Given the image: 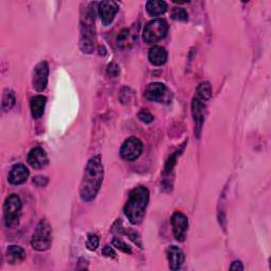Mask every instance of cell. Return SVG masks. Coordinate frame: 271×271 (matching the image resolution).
Wrapping results in <instances>:
<instances>
[{
    "instance_id": "6da1fadb",
    "label": "cell",
    "mask_w": 271,
    "mask_h": 271,
    "mask_svg": "<svg viewBox=\"0 0 271 271\" xmlns=\"http://www.w3.org/2000/svg\"><path fill=\"white\" fill-rule=\"evenodd\" d=\"M103 177L104 170L101 156L96 155L89 159L81 183L80 195L83 201L89 202L95 199L98 192L100 191Z\"/></svg>"
},
{
    "instance_id": "7a4b0ae2",
    "label": "cell",
    "mask_w": 271,
    "mask_h": 271,
    "mask_svg": "<svg viewBox=\"0 0 271 271\" xmlns=\"http://www.w3.org/2000/svg\"><path fill=\"white\" fill-rule=\"evenodd\" d=\"M149 200L150 192L148 187L137 186L130 192L128 200L124 207V212L132 225H138L143 221Z\"/></svg>"
},
{
    "instance_id": "3957f363",
    "label": "cell",
    "mask_w": 271,
    "mask_h": 271,
    "mask_svg": "<svg viewBox=\"0 0 271 271\" xmlns=\"http://www.w3.org/2000/svg\"><path fill=\"white\" fill-rule=\"evenodd\" d=\"M93 38H95V12H92L89 8L81 23V48L83 52L91 53L93 51L95 48Z\"/></svg>"
},
{
    "instance_id": "277c9868",
    "label": "cell",
    "mask_w": 271,
    "mask_h": 271,
    "mask_svg": "<svg viewBox=\"0 0 271 271\" xmlns=\"http://www.w3.org/2000/svg\"><path fill=\"white\" fill-rule=\"evenodd\" d=\"M169 31V25L164 19L158 18L150 22L143 30V40L145 44L153 45L162 40Z\"/></svg>"
},
{
    "instance_id": "5b68a950",
    "label": "cell",
    "mask_w": 271,
    "mask_h": 271,
    "mask_svg": "<svg viewBox=\"0 0 271 271\" xmlns=\"http://www.w3.org/2000/svg\"><path fill=\"white\" fill-rule=\"evenodd\" d=\"M4 215L8 228H14L19 224L22 215V200L18 195L11 194L7 197L4 205Z\"/></svg>"
},
{
    "instance_id": "8992f818",
    "label": "cell",
    "mask_w": 271,
    "mask_h": 271,
    "mask_svg": "<svg viewBox=\"0 0 271 271\" xmlns=\"http://www.w3.org/2000/svg\"><path fill=\"white\" fill-rule=\"evenodd\" d=\"M52 243V229L50 224L46 220H41L33 234L31 245L37 251H46Z\"/></svg>"
},
{
    "instance_id": "52a82bcc",
    "label": "cell",
    "mask_w": 271,
    "mask_h": 271,
    "mask_svg": "<svg viewBox=\"0 0 271 271\" xmlns=\"http://www.w3.org/2000/svg\"><path fill=\"white\" fill-rule=\"evenodd\" d=\"M143 151V143L140 139L131 137L125 140L122 144L120 155L121 157L126 161H134L137 160Z\"/></svg>"
},
{
    "instance_id": "ba28073f",
    "label": "cell",
    "mask_w": 271,
    "mask_h": 271,
    "mask_svg": "<svg viewBox=\"0 0 271 271\" xmlns=\"http://www.w3.org/2000/svg\"><path fill=\"white\" fill-rule=\"evenodd\" d=\"M49 66L47 61H40L34 68L33 72V87L36 91L43 92L48 85Z\"/></svg>"
},
{
    "instance_id": "9c48e42d",
    "label": "cell",
    "mask_w": 271,
    "mask_h": 271,
    "mask_svg": "<svg viewBox=\"0 0 271 271\" xmlns=\"http://www.w3.org/2000/svg\"><path fill=\"white\" fill-rule=\"evenodd\" d=\"M171 224L174 237L178 242H183L186 237L187 227H189L186 216L180 212H175L171 218Z\"/></svg>"
},
{
    "instance_id": "30bf717a",
    "label": "cell",
    "mask_w": 271,
    "mask_h": 271,
    "mask_svg": "<svg viewBox=\"0 0 271 271\" xmlns=\"http://www.w3.org/2000/svg\"><path fill=\"white\" fill-rule=\"evenodd\" d=\"M99 15L101 17L102 23L108 26L112 23V20L119 11V5L116 2H111V0H106V2L99 3L98 7Z\"/></svg>"
},
{
    "instance_id": "8fae6325",
    "label": "cell",
    "mask_w": 271,
    "mask_h": 271,
    "mask_svg": "<svg viewBox=\"0 0 271 271\" xmlns=\"http://www.w3.org/2000/svg\"><path fill=\"white\" fill-rule=\"evenodd\" d=\"M205 104L204 101L198 99L197 97L193 99L192 101V114L195 121V134L198 138L200 137V132L202 128V124L205 122Z\"/></svg>"
},
{
    "instance_id": "7c38bea8",
    "label": "cell",
    "mask_w": 271,
    "mask_h": 271,
    "mask_svg": "<svg viewBox=\"0 0 271 271\" xmlns=\"http://www.w3.org/2000/svg\"><path fill=\"white\" fill-rule=\"evenodd\" d=\"M49 159L46 152L41 148H34L28 155V163L35 170H40L48 164Z\"/></svg>"
},
{
    "instance_id": "4fadbf2b",
    "label": "cell",
    "mask_w": 271,
    "mask_h": 271,
    "mask_svg": "<svg viewBox=\"0 0 271 271\" xmlns=\"http://www.w3.org/2000/svg\"><path fill=\"white\" fill-rule=\"evenodd\" d=\"M30 172L24 164H15L10 171L9 182L13 185H19L25 183L29 178Z\"/></svg>"
},
{
    "instance_id": "5bb4252c",
    "label": "cell",
    "mask_w": 271,
    "mask_h": 271,
    "mask_svg": "<svg viewBox=\"0 0 271 271\" xmlns=\"http://www.w3.org/2000/svg\"><path fill=\"white\" fill-rule=\"evenodd\" d=\"M166 95V87L162 83H151L145 89V98L152 102L163 101Z\"/></svg>"
},
{
    "instance_id": "9a60e30c",
    "label": "cell",
    "mask_w": 271,
    "mask_h": 271,
    "mask_svg": "<svg viewBox=\"0 0 271 271\" xmlns=\"http://www.w3.org/2000/svg\"><path fill=\"white\" fill-rule=\"evenodd\" d=\"M166 256L169 259L170 268L172 270H179L184 262L183 251L177 246H171L166 250Z\"/></svg>"
},
{
    "instance_id": "2e32d148",
    "label": "cell",
    "mask_w": 271,
    "mask_h": 271,
    "mask_svg": "<svg viewBox=\"0 0 271 271\" xmlns=\"http://www.w3.org/2000/svg\"><path fill=\"white\" fill-rule=\"evenodd\" d=\"M137 40V31H133V29H124L122 30L118 39V47L121 49H128L130 48Z\"/></svg>"
},
{
    "instance_id": "e0dca14e",
    "label": "cell",
    "mask_w": 271,
    "mask_h": 271,
    "mask_svg": "<svg viewBox=\"0 0 271 271\" xmlns=\"http://www.w3.org/2000/svg\"><path fill=\"white\" fill-rule=\"evenodd\" d=\"M47 99L46 97L38 95L33 97L30 101V108H31V114L34 119H39L44 114L45 107H46Z\"/></svg>"
},
{
    "instance_id": "ac0fdd59",
    "label": "cell",
    "mask_w": 271,
    "mask_h": 271,
    "mask_svg": "<svg viewBox=\"0 0 271 271\" xmlns=\"http://www.w3.org/2000/svg\"><path fill=\"white\" fill-rule=\"evenodd\" d=\"M149 59L155 66H162L168 59V52L163 47L155 46L149 52Z\"/></svg>"
},
{
    "instance_id": "d6986e66",
    "label": "cell",
    "mask_w": 271,
    "mask_h": 271,
    "mask_svg": "<svg viewBox=\"0 0 271 271\" xmlns=\"http://www.w3.org/2000/svg\"><path fill=\"white\" fill-rule=\"evenodd\" d=\"M166 10H168V5L161 0H151V2L147 3V11L153 17L163 15Z\"/></svg>"
},
{
    "instance_id": "ffe728a7",
    "label": "cell",
    "mask_w": 271,
    "mask_h": 271,
    "mask_svg": "<svg viewBox=\"0 0 271 271\" xmlns=\"http://www.w3.org/2000/svg\"><path fill=\"white\" fill-rule=\"evenodd\" d=\"M7 255L9 262L11 264H17L19 262H23L26 258V251L19 246L11 245L7 250Z\"/></svg>"
},
{
    "instance_id": "44dd1931",
    "label": "cell",
    "mask_w": 271,
    "mask_h": 271,
    "mask_svg": "<svg viewBox=\"0 0 271 271\" xmlns=\"http://www.w3.org/2000/svg\"><path fill=\"white\" fill-rule=\"evenodd\" d=\"M212 96V87L209 82H204L197 87V98L201 101L210 100Z\"/></svg>"
},
{
    "instance_id": "7402d4cb",
    "label": "cell",
    "mask_w": 271,
    "mask_h": 271,
    "mask_svg": "<svg viewBox=\"0 0 271 271\" xmlns=\"http://www.w3.org/2000/svg\"><path fill=\"white\" fill-rule=\"evenodd\" d=\"M16 102L15 95L12 90H6L3 97V109L5 111H8L11 109Z\"/></svg>"
},
{
    "instance_id": "603a6c76",
    "label": "cell",
    "mask_w": 271,
    "mask_h": 271,
    "mask_svg": "<svg viewBox=\"0 0 271 271\" xmlns=\"http://www.w3.org/2000/svg\"><path fill=\"white\" fill-rule=\"evenodd\" d=\"M171 17L174 20H178V22H186L189 14L185 11V9L183 8H174L172 10Z\"/></svg>"
},
{
    "instance_id": "cb8c5ba5",
    "label": "cell",
    "mask_w": 271,
    "mask_h": 271,
    "mask_svg": "<svg viewBox=\"0 0 271 271\" xmlns=\"http://www.w3.org/2000/svg\"><path fill=\"white\" fill-rule=\"evenodd\" d=\"M100 245V238L96 234H89L87 237V242H86V247L89 249L90 251H95L97 248Z\"/></svg>"
},
{
    "instance_id": "d4e9b609",
    "label": "cell",
    "mask_w": 271,
    "mask_h": 271,
    "mask_svg": "<svg viewBox=\"0 0 271 271\" xmlns=\"http://www.w3.org/2000/svg\"><path fill=\"white\" fill-rule=\"evenodd\" d=\"M112 245L125 253H131V248L126 243H124L122 239H120L118 237H114L112 239Z\"/></svg>"
},
{
    "instance_id": "484cf974",
    "label": "cell",
    "mask_w": 271,
    "mask_h": 271,
    "mask_svg": "<svg viewBox=\"0 0 271 271\" xmlns=\"http://www.w3.org/2000/svg\"><path fill=\"white\" fill-rule=\"evenodd\" d=\"M138 118L145 124H151L154 121V116L147 109H142L138 114Z\"/></svg>"
},
{
    "instance_id": "4316f807",
    "label": "cell",
    "mask_w": 271,
    "mask_h": 271,
    "mask_svg": "<svg viewBox=\"0 0 271 271\" xmlns=\"http://www.w3.org/2000/svg\"><path fill=\"white\" fill-rule=\"evenodd\" d=\"M177 155H179V151L178 152H175L172 156H170L169 160L166 161V164H165V170H164V173H171L174 165L176 164V158H177Z\"/></svg>"
},
{
    "instance_id": "83f0119b",
    "label": "cell",
    "mask_w": 271,
    "mask_h": 271,
    "mask_svg": "<svg viewBox=\"0 0 271 271\" xmlns=\"http://www.w3.org/2000/svg\"><path fill=\"white\" fill-rule=\"evenodd\" d=\"M107 72L108 75L112 78H116L118 77V75L120 74V68L117 64H114V62H111V64L108 65V68H107Z\"/></svg>"
},
{
    "instance_id": "f1b7e54d",
    "label": "cell",
    "mask_w": 271,
    "mask_h": 271,
    "mask_svg": "<svg viewBox=\"0 0 271 271\" xmlns=\"http://www.w3.org/2000/svg\"><path fill=\"white\" fill-rule=\"evenodd\" d=\"M48 182H49V180H48L47 177L37 176V177H34V178H33V183L38 187L46 186L48 184Z\"/></svg>"
},
{
    "instance_id": "f546056e",
    "label": "cell",
    "mask_w": 271,
    "mask_h": 271,
    "mask_svg": "<svg viewBox=\"0 0 271 271\" xmlns=\"http://www.w3.org/2000/svg\"><path fill=\"white\" fill-rule=\"evenodd\" d=\"M102 254L104 256H107V257H116V252H114V250L110 247V246H105L103 249H102Z\"/></svg>"
},
{
    "instance_id": "4dcf8cb0",
    "label": "cell",
    "mask_w": 271,
    "mask_h": 271,
    "mask_svg": "<svg viewBox=\"0 0 271 271\" xmlns=\"http://www.w3.org/2000/svg\"><path fill=\"white\" fill-rule=\"evenodd\" d=\"M230 269L231 270H244V266H243L242 262H239V260H235V262L232 263Z\"/></svg>"
}]
</instances>
